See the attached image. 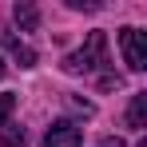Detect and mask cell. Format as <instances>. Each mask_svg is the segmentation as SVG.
Segmentation results:
<instances>
[{"mask_svg":"<svg viewBox=\"0 0 147 147\" xmlns=\"http://www.w3.org/2000/svg\"><path fill=\"white\" fill-rule=\"evenodd\" d=\"M0 76H4V64H0Z\"/></svg>","mask_w":147,"mask_h":147,"instance_id":"cell-9","label":"cell"},{"mask_svg":"<svg viewBox=\"0 0 147 147\" xmlns=\"http://www.w3.org/2000/svg\"><path fill=\"white\" fill-rule=\"evenodd\" d=\"M99 64H107V36H103V32H92L88 44L64 60V72H72V76L76 72H96Z\"/></svg>","mask_w":147,"mask_h":147,"instance_id":"cell-1","label":"cell"},{"mask_svg":"<svg viewBox=\"0 0 147 147\" xmlns=\"http://www.w3.org/2000/svg\"><path fill=\"white\" fill-rule=\"evenodd\" d=\"M12 107H16V96H0V123L12 115Z\"/></svg>","mask_w":147,"mask_h":147,"instance_id":"cell-8","label":"cell"},{"mask_svg":"<svg viewBox=\"0 0 147 147\" xmlns=\"http://www.w3.org/2000/svg\"><path fill=\"white\" fill-rule=\"evenodd\" d=\"M84 143V131L76 127V123H52L48 127V135H44V147H80Z\"/></svg>","mask_w":147,"mask_h":147,"instance_id":"cell-3","label":"cell"},{"mask_svg":"<svg viewBox=\"0 0 147 147\" xmlns=\"http://www.w3.org/2000/svg\"><path fill=\"white\" fill-rule=\"evenodd\" d=\"M4 44H8V52L20 60V68H32V64H36V52H32V48H24L20 40H4Z\"/></svg>","mask_w":147,"mask_h":147,"instance_id":"cell-6","label":"cell"},{"mask_svg":"<svg viewBox=\"0 0 147 147\" xmlns=\"http://www.w3.org/2000/svg\"><path fill=\"white\" fill-rule=\"evenodd\" d=\"M119 44H123L127 68L143 72V68H147V40H143V32H139V28H123V32H119Z\"/></svg>","mask_w":147,"mask_h":147,"instance_id":"cell-2","label":"cell"},{"mask_svg":"<svg viewBox=\"0 0 147 147\" xmlns=\"http://www.w3.org/2000/svg\"><path fill=\"white\" fill-rule=\"evenodd\" d=\"M4 147H24V131L20 127H8L4 131Z\"/></svg>","mask_w":147,"mask_h":147,"instance_id":"cell-7","label":"cell"},{"mask_svg":"<svg viewBox=\"0 0 147 147\" xmlns=\"http://www.w3.org/2000/svg\"><path fill=\"white\" fill-rule=\"evenodd\" d=\"M127 123H131V127H147V96H131Z\"/></svg>","mask_w":147,"mask_h":147,"instance_id":"cell-4","label":"cell"},{"mask_svg":"<svg viewBox=\"0 0 147 147\" xmlns=\"http://www.w3.org/2000/svg\"><path fill=\"white\" fill-rule=\"evenodd\" d=\"M12 16H16V24H20V28H36V24H40V12H36L32 4H16Z\"/></svg>","mask_w":147,"mask_h":147,"instance_id":"cell-5","label":"cell"}]
</instances>
